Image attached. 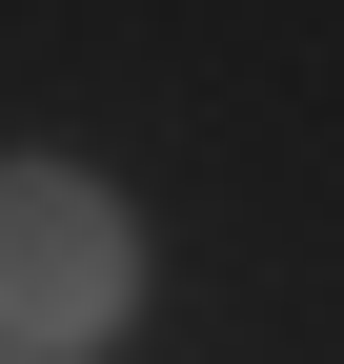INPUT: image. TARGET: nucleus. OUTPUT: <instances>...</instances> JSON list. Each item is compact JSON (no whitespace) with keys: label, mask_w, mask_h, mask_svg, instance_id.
Instances as JSON below:
<instances>
[{"label":"nucleus","mask_w":344,"mask_h":364,"mask_svg":"<svg viewBox=\"0 0 344 364\" xmlns=\"http://www.w3.org/2000/svg\"><path fill=\"white\" fill-rule=\"evenodd\" d=\"M142 304V223L81 162H0V364H81Z\"/></svg>","instance_id":"f257e3e1"}]
</instances>
